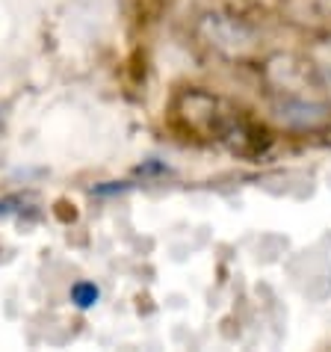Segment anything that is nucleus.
I'll list each match as a JSON object with an SVG mask.
<instances>
[{"instance_id": "f257e3e1", "label": "nucleus", "mask_w": 331, "mask_h": 352, "mask_svg": "<svg viewBox=\"0 0 331 352\" xmlns=\"http://www.w3.org/2000/svg\"><path fill=\"white\" fill-rule=\"evenodd\" d=\"M98 299H101V290L95 287V285H89V281H80V285L71 287V302H74L77 308H83V311L92 308Z\"/></svg>"}]
</instances>
